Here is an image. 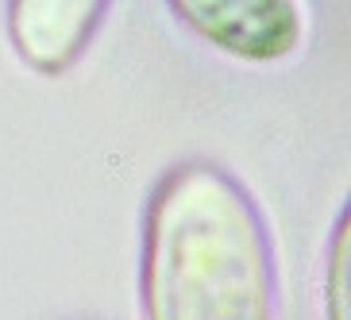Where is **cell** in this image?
I'll list each match as a JSON object with an SVG mask.
<instances>
[{
    "instance_id": "1",
    "label": "cell",
    "mask_w": 351,
    "mask_h": 320,
    "mask_svg": "<svg viewBox=\"0 0 351 320\" xmlns=\"http://www.w3.org/2000/svg\"><path fill=\"white\" fill-rule=\"evenodd\" d=\"M143 289L151 320H274L267 224L236 177L182 162L147 212Z\"/></svg>"
},
{
    "instance_id": "2",
    "label": "cell",
    "mask_w": 351,
    "mask_h": 320,
    "mask_svg": "<svg viewBox=\"0 0 351 320\" xmlns=\"http://www.w3.org/2000/svg\"><path fill=\"white\" fill-rule=\"evenodd\" d=\"M189 27L208 42L224 47L236 58H286L301 39V20L293 4L263 0V4H178Z\"/></svg>"
},
{
    "instance_id": "3",
    "label": "cell",
    "mask_w": 351,
    "mask_h": 320,
    "mask_svg": "<svg viewBox=\"0 0 351 320\" xmlns=\"http://www.w3.org/2000/svg\"><path fill=\"white\" fill-rule=\"evenodd\" d=\"M101 12V4H85V0H77V4H12V39L32 66L54 73L82 54Z\"/></svg>"
},
{
    "instance_id": "4",
    "label": "cell",
    "mask_w": 351,
    "mask_h": 320,
    "mask_svg": "<svg viewBox=\"0 0 351 320\" xmlns=\"http://www.w3.org/2000/svg\"><path fill=\"white\" fill-rule=\"evenodd\" d=\"M328 320H348V220L340 224L328 267Z\"/></svg>"
}]
</instances>
